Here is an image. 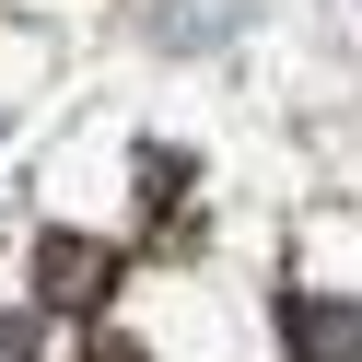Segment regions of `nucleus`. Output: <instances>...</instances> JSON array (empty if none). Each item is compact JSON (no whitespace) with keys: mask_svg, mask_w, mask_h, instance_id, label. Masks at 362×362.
Masks as SVG:
<instances>
[{"mask_svg":"<svg viewBox=\"0 0 362 362\" xmlns=\"http://www.w3.org/2000/svg\"><path fill=\"white\" fill-rule=\"evenodd\" d=\"M281 339H292V362H362V304L292 292V304H281Z\"/></svg>","mask_w":362,"mask_h":362,"instance_id":"obj_1","label":"nucleus"},{"mask_svg":"<svg viewBox=\"0 0 362 362\" xmlns=\"http://www.w3.org/2000/svg\"><path fill=\"white\" fill-rule=\"evenodd\" d=\"M47 292H59V304L105 292V257H94V245H47Z\"/></svg>","mask_w":362,"mask_h":362,"instance_id":"obj_2","label":"nucleus"}]
</instances>
